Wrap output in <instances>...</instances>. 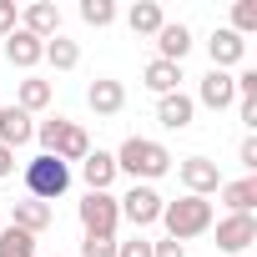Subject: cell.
<instances>
[{"label": "cell", "mask_w": 257, "mask_h": 257, "mask_svg": "<svg viewBox=\"0 0 257 257\" xmlns=\"http://www.w3.org/2000/svg\"><path fill=\"white\" fill-rule=\"evenodd\" d=\"M142 81H147V91L172 96V91H182V66H172V61H147Z\"/></svg>", "instance_id": "ffe728a7"}, {"label": "cell", "mask_w": 257, "mask_h": 257, "mask_svg": "<svg viewBox=\"0 0 257 257\" xmlns=\"http://www.w3.org/2000/svg\"><path fill=\"white\" fill-rule=\"evenodd\" d=\"M152 257H187V247L167 237V242H152Z\"/></svg>", "instance_id": "1f68e13d"}, {"label": "cell", "mask_w": 257, "mask_h": 257, "mask_svg": "<svg viewBox=\"0 0 257 257\" xmlns=\"http://www.w3.org/2000/svg\"><path fill=\"white\" fill-rule=\"evenodd\" d=\"M162 222H167V237L172 242H192L212 227V202L207 197H177L162 207Z\"/></svg>", "instance_id": "3957f363"}, {"label": "cell", "mask_w": 257, "mask_h": 257, "mask_svg": "<svg viewBox=\"0 0 257 257\" xmlns=\"http://www.w3.org/2000/svg\"><path fill=\"white\" fill-rule=\"evenodd\" d=\"M227 31H237L242 41L257 31V0H237V6H232V26H227Z\"/></svg>", "instance_id": "4316f807"}, {"label": "cell", "mask_w": 257, "mask_h": 257, "mask_svg": "<svg viewBox=\"0 0 257 257\" xmlns=\"http://www.w3.org/2000/svg\"><path fill=\"white\" fill-rule=\"evenodd\" d=\"M237 162H242L247 172H257V137H242V147H237Z\"/></svg>", "instance_id": "4dcf8cb0"}, {"label": "cell", "mask_w": 257, "mask_h": 257, "mask_svg": "<svg viewBox=\"0 0 257 257\" xmlns=\"http://www.w3.org/2000/svg\"><path fill=\"white\" fill-rule=\"evenodd\" d=\"M36 142H41V152L46 157H56V162H86V152H91V137L81 132L76 121H66V116H51V121H41L36 126Z\"/></svg>", "instance_id": "7a4b0ae2"}, {"label": "cell", "mask_w": 257, "mask_h": 257, "mask_svg": "<svg viewBox=\"0 0 257 257\" xmlns=\"http://www.w3.org/2000/svg\"><path fill=\"white\" fill-rule=\"evenodd\" d=\"M76 217H81L86 237H116L121 207H116V197H111V192H86V197H81V207H76Z\"/></svg>", "instance_id": "5b68a950"}, {"label": "cell", "mask_w": 257, "mask_h": 257, "mask_svg": "<svg viewBox=\"0 0 257 257\" xmlns=\"http://www.w3.org/2000/svg\"><path fill=\"white\" fill-rule=\"evenodd\" d=\"M46 61H51L56 71H76V66H81V46H76L71 36H51V41H46Z\"/></svg>", "instance_id": "cb8c5ba5"}, {"label": "cell", "mask_w": 257, "mask_h": 257, "mask_svg": "<svg viewBox=\"0 0 257 257\" xmlns=\"http://www.w3.org/2000/svg\"><path fill=\"white\" fill-rule=\"evenodd\" d=\"M116 257H152V242H147V237H132V242H116Z\"/></svg>", "instance_id": "f546056e"}, {"label": "cell", "mask_w": 257, "mask_h": 257, "mask_svg": "<svg viewBox=\"0 0 257 257\" xmlns=\"http://www.w3.org/2000/svg\"><path fill=\"white\" fill-rule=\"evenodd\" d=\"M0 227H6V212H0Z\"/></svg>", "instance_id": "836d02e7"}, {"label": "cell", "mask_w": 257, "mask_h": 257, "mask_svg": "<svg viewBox=\"0 0 257 257\" xmlns=\"http://www.w3.org/2000/svg\"><path fill=\"white\" fill-rule=\"evenodd\" d=\"M51 96H56V86H51V81L26 76V81H21V91H16V106H21L26 116H36V111H46V106H51Z\"/></svg>", "instance_id": "44dd1931"}, {"label": "cell", "mask_w": 257, "mask_h": 257, "mask_svg": "<svg viewBox=\"0 0 257 257\" xmlns=\"http://www.w3.org/2000/svg\"><path fill=\"white\" fill-rule=\"evenodd\" d=\"M126 26H132V36H157L167 26V11L157 6V0H137V6L126 11Z\"/></svg>", "instance_id": "d6986e66"}, {"label": "cell", "mask_w": 257, "mask_h": 257, "mask_svg": "<svg viewBox=\"0 0 257 257\" xmlns=\"http://www.w3.org/2000/svg\"><path fill=\"white\" fill-rule=\"evenodd\" d=\"M192 51V31L182 26V21H167L162 31H157V61H172V66H182V56Z\"/></svg>", "instance_id": "e0dca14e"}, {"label": "cell", "mask_w": 257, "mask_h": 257, "mask_svg": "<svg viewBox=\"0 0 257 257\" xmlns=\"http://www.w3.org/2000/svg\"><path fill=\"white\" fill-rule=\"evenodd\" d=\"M81 177H86V187H91V192H106V187L116 182V157H111V152H86Z\"/></svg>", "instance_id": "ac0fdd59"}, {"label": "cell", "mask_w": 257, "mask_h": 257, "mask_svg": "<svg viewBox=\"0 0 257 257\" xmlns=\"http://www.w3.org/2000/svg\"><path fill=\"white\" fill-rule=\"evenodd\" d=\"M207 56H212V71H227V66H242V56H247V41L237 36V31H212V41H207Z\"/></svg>", "instance_id": "9a60e30c"}, {"label": "cell", "mask_w": 257, "mask_h": 257, "mask_svg": "<svg viewBox=\"0 0 257 257\" xmlns=\"http://www.w3.org/2000/svg\"><path fill=\"white\" fill-rule=\"evenodd\" d=\"M81 21L96 26V31H106L116 21V6H111V0H81Z\"/></svg>", "instance_id": "484cf974"}, {"label": "cell", "mask_w": 257, "mask_h": 257, "mask_svg": "<svg viewBox=\"0 0 257 257\" xmlns=\"http://www.w3.org/2000/svg\"><path fill=\"white\" fill-rule=\"evenodd\" d=\"M21 31H31L36 41H51V36H61V11L51 6V0H31V6L21 11Z\"/></svg>", "instance_id": "7c38bea8"}, {"label": "cell", "mask_w": 257, "mask_h": 257, "mask_svg": "<svg viewBox=\"0 0 257 257\" xmlns=\"http://www.w3.org/2000/svg\"><path fill=\"white\" fill-rule=\"evenodd\" d=\"M217 192H222L227 212H252V207H257V177H242V182H222Z\"/></svg>", "instance_id": "7402d4cb"}, {"label": "cell", "mask_w": 257, "mask_h": 257, "mask_svg": "<svg viewBox=\"0 0 257 257\" xmlns=\"http://www.w3.org/2000/svg\"><path fill=\"white\" fill-rule=\"evenodd\" d=\"M0 257H36V237L6 222V227H0Z\"/></svg>", "instance_id": "d4e9b609"}, {"label": "cell", "mask_w": 257, "mask_h": 257, "mask_svg": "<svg viewBox=\"0 0 257 257\" xmlns=\"http://www.w3.org/2000/svg\"><path fill=\"white\" fill-rule=\"evenodd\" d=\"M36 142V116H26L21 106H0V147H26Z\"/></svg>", "instance_id": "8fae6325"}, {"label": "cell", "mask_w": 257, "mask_h": 257, "mask_svg": "<svg viewBox=\"0 0 257 257\" xmlns=\"http://www.w3.org/2000/svg\"><path fill=\"white\" fill-rule=\"evenodd\" d=\"M86 106H91L96 116H121V106H126V86H121L116 76H96V81L86 86Z\"/></svg>", "instance_id": "9c48e42d"}, {"label": "cell", "mask_w": 257, "mask_h": 257, "mask_svg": "<svg viewBox=\"0 0 257 257\" xmlns=\"http://www.w3.org/2000/svg\"><path fill=\"white\" fill-rule=\"evenodd\" d=\"M11 172H16V152H11V147H0V177H11Z\"/></svg>", "instance_id": "d6a6232c"}, {"label": "cell", "mask_w": 257, "mask_h": 257, "mask_svg": "<svg viewBox=\"0 0 257 257\" xmlns=\"http://www.w3.org/2000/svg\"><path fill=\"white\" fill-rule=\"evenodd\" d=\"M197 116V101L187 91H172V96H157V121L167 126V132H187Z\"/></svg>", "instance_id": "4fadbf2b"}, {"label": "cell", "mask_w": 257, "mask_h": 257, "mask_svg": "<svg viewBox=\"0 0 257 257\" xmlns=\"http://www.w3.org/2000/svg\"><path fill=\"white\" fill-rule=\"evenodd\" d=\"M177 177H182L187 197H212V192L222 187V172H217L212 157H187V162L177 167Z\"/></svg>", "instance_id": "ba28073f"}, {"label": "cell", "mask_w": 257, "mask_h": 257, "mask_svg": "<svg viewBox=\"0 0 257 257\" xmlns=\"http://www.w3.org/2000/svg\"><path fill=\"white\" fill-rule=\"evenodd\" d=\"M51 222H56V212H51L46 202H36V197H21V202L11 207V227H21V232H31V237H41Z\"/></svg>", "instance_id": "2e32d148"}, {"label": "cell", "mask_w": 257, "mask_h": 257, "mask_svg": "<svg viewBox=\"0 0 257 257\" xmlns=\"http://www.w3.org/2000/svg\"><path fill=\"white\" fill-rule=\"evenodd\" d=\"M6 61H11V66H21V71H31V66H41V61H46V41H36L31 31H21V26H16V31L6 36Z\"/></svg>", "instance_id": "5bb4252c"}, {"label": "cell", "mask_w": 257, "mask_h": 257, "mask_svg": "<svg viewBox=\"0 0 257 257\" xmlns=\"http://www.w3.org/2000/svg\"><path fill=\"white\" fill-rule=\"evenodd\" d=\"M71 192V167L66 162H56V157H31L26 162V197H36V202H56V197H66Z\"/></svg>", "instance_id": "277c9868"}, {"label": "cell", "mask_w": 257, "mask_h": 257, "mask_svg": "<svg viewBox=\"0 0 257 257\" xmlns=\"http://www.w3.org/2000/svg\"><path fill=\"white\" fill-rule=\"evenodd\" d=\"M257 242V217L252 212H227L217 222V252H247Z\"/></svg>", "instance_id": "52a82bcc"}, {"label": "cell", "mask_w": 257, "mask_h": 257, "mask_svg": "<svg viewBox=\"0 0 257 257\" xmlns=\"http://www.w3.org/2000/svg\"><path fill=\"white\" fill-rule=\"evenodd\" d=\"M111 157H116V172H126L132 182H147V187L172 172V152L152 137H126L121 152H111Z\"/></svg>", "instance_id": "6da1fadb"}, {"label": "cell", "mask_w": 257, "mask_h": 257, "mask_svg": "<svg viewBox=\"0 0 257 257\" xmlns=\"http://www.w3.org/2000/svg\"><path fill=\"white\" fill-rule=\"evenodd\" d=\"M232 86H237V116H242L247 126H257V71L232 76Z\"/></svg>", "instance_id": "603a6c76"}, {"label": "cell", "mask_w": 257, "mask_h": 257, "mask_svg": "<svg viewBox=\"0 0 257 257\" xmlns=\"http://www.w3.org/2000/svg\"><path fill=\"white\" fill-rule=\"evenodd\" d=\"M192 101H202L207 111H227V106L237 101V86H232V71H207Z\"/></svg>", "instance_id": "30bf717a"}, {"label": "cell", "mask_w": 257, "mask_h": 257, "mask_svg": "<svg viewBox=\"0 0 257 257\" xmlns=\"http://www.w3.org/2000/svg\"><path fill=\"white\" fill-rule=\"evenodd\" d=\"M81 257H116V237H86Z\"/></svg>", "instance_id": "83f0119b"}, {"label": "cell", "mask_w": 257, "mask_h": 257, "mask_svg": "<svg viewBox=\"0 0 257 257\" xmlns=\"http://www.w3.org/2000/svg\"><path fill=\"white\" fill-rule=\"evenodd\" d=\"M116 207H121V217L132 222V227H152V222H162V192L157 187H147V182H137L126 197H116Z\"/></svg>", "instance_id": "8992f818"}, {"label": "cell", "mask_w": 257, "mask_h": 257, "mask_svg": "<svg viewBox=\"0 0 257 257\" xmlns=\"http://www.w3.org/2000/svg\"><path fill=\"white\" fill-rule=\"evenodd\" d=\"M16 26H21V11H16V0H0V41H6Z\"/></svg>", "instance_id": "f1b7e54d"}]
</instances>
